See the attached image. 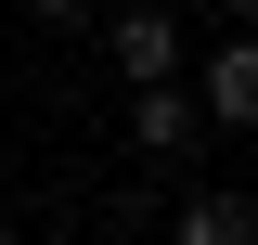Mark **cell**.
<instances>
[{
	"mask_svg": "<svg viewBox=\"0 0 258 245\" xmlns=\"http://www.w3.org/2000/svg\"><path fill=\"white\" fill-rule=\"evenodd\" d=\"M0 245H26V232H13V219H0Z\"/></svg>",
	"mask_w": 258,
	"mask_h": 245,
	"instance_id": "cell-8",
	"label": "cell"
},
{
	"mask_svg": "<svg viewBox=\"0 0 258 245\" xmlns=\"http://www.w3.org/2000/svg\"><path fill=\"white\" fill-rule=\"evenodd\" d=\"M168 245H258V207L245 194H181L168 207Z\"/></svg>",
	"mask_w": 258,
	"mask_h": 245,
	"instance_id": "cell-4",
	"label": "cell"
},
{
	"mask_svg": "<svg viewBox=\"0 0 258 245\" xmlns=\"http://www.w3.org/2000/svg\"><path fill=\"white\" fill-rule=\"evenodd\" d=\"M194 142H207V116H194V91H181V78L129 91V155H142V168H181Z\"/></svg>",
	"mask_w": 258,
	"mask_h": 245,
	"instance_id": "cell-1",
	"label": "cell"
},
{
	"mask_svg": "<svg viewBox=\"0 0 258 245\" xmlns=\"http://www.w3.org/2000/svg\"><path fill=\"white\" fill-rule=\"evenodd\" d=\"M220 26H258V0H220Z\"/></svg>",
	"mask_w": 258,
	"mask_h": 245,
	"instance_id": "cell-6",
	"label": "cell"
},
{
	"mask_svg": "<svg viewBox=\"0 0 258 245\" xmlns=\"http://www.w3.org/2000/svg\"><path fill=\"white\" fill-rule=\"evenodd\" d=\"M194 116H207V129H258V39H245V26L207 52V78H194Z\"/></svg>",
	"mask_w": 258,
	"mask_h": 245,
	"instance_id": "cell-2",
	"label": "cell"
},
{
	"mask_svg": "<svg viewBox=\"0 0 258 245\" xmlns=\"http://www.w3.org/2000/svg\"><path fill=\"white\" fill-rule=\"evenodd\" d=\"M26 26H91V0H13Z\"/></svg>",
	"mask_w": 258,
	"mask_h": 245,
	"instance_id": "cell-5",
	"label": "cell"
},
{
	"mask_svg": "<svg viewBox=\"0 0 258 245\" xmlns=\"http://www.w3.org/2000/svg\"><path fill=\"white\" fill-rule=\"evenodd\" d=\"M0 181H13V142H0Z\"/></svg>",
	"mask_w": 258,
	"mask_h": 245,
	"instance_id": "cell-7",
	"label": "cell"
},
{
	"mask_svg": "<svg viewBox=\"0 0 258 245\" xmlns=\"http://www.w3.org/2000/svg\"><path fill=\"white\" fill-rule=\"evenodd\" d=\"M103 52H116V78H129V91H155V78H181V26H168L155 0H129L116 26H103Z\"/></svg>",
	"mask_w": 258,
	"mask_h": 245,
	"instance_id": "cell-3",
	"label": "cell"
}]
</instances>
